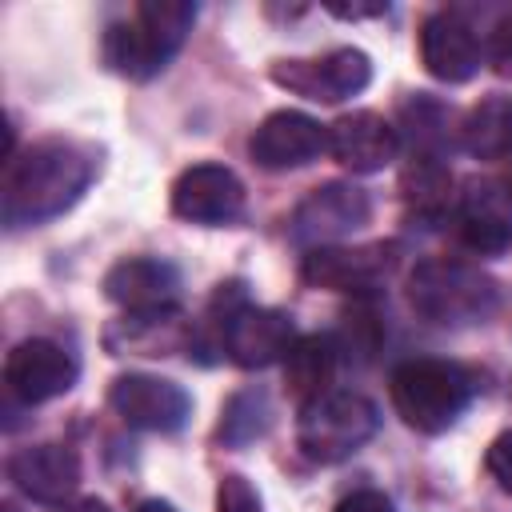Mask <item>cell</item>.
Here are the masks:
<instances>
[{"label":"cell","mask_w":512,"mask_h":512,"mask_svg":"<svg viewBox=\"0 0 512 512\" xmlns=\"http://www.w3.org/2000/svg\"><path fill=\"white\" fill-rule=\"evenodd\" d=\"M96 176V152L76 140H40L8 156L4 172V224L28 228L68 212Z\"/></svg>","instance_id":"obj_1"},{"label":"cell","mask_w":512,"mask_h":512,"mask_svg":"<svg viewBox=\"0 0 512 512\" xmlns=\"http://www.w3.org/2000/svg\"><path fill=\"white\" fill-rule=\"evenodd\" d=\"M272 80L304 100L316 104H340L356 92L368 88L372 80V60L360 48H332L324 56H308V60H276L272 64Z\"/></svg>","instance_id":"obj_7"},{"label":"cell","mask_w":512,"mask_h":512,"mask_svg":"<svg viewBox=\"0 0 512 512\" xmlns=\"http://www.w3.org/2000/svg\"><path fill=\"white\" fill-rule=\"evenodd\" d=\"M472 388L476 384L460 364L432 360V356L404 360L392 372V404H396L400 420L428 436H436L460 420V412L472 400Z\"/></svg>","instance_id":"obj_5"},{"label":"cell","mask_w":512,"mask_h":512,"mask_svg":"<svg viewBox=\"0 0 512 512\" xmlns=\"http://www.w3.org/2000/svg\"><path fill=\"white\" fill-rule=\"evenodd\" d=\"M460 148L476 160L512 156V96H488L460 120Z\"/></svg>","instance_id":"obj_19"},{"label":"cell","mask_w":512,"mask_h":512,"mask_svg":"<svg viewBox=\"0 0 512 512\" xmlns=\"http://www.w3.org/2000/svg\"><path fill=\"white\" fill-rule=\"evenodd\" d=\"M64 512H108V504H104V500H96V496H88V500H76V504H68Z\"/></svg>","instance_id":"obj_28"},{"label":"cell","mask_w":512,"mask_h":512,"mask_svg":"<svg viewBox=\"0 0 512 512\" xmlns=\"http://www.w3.org/2000/svg\"><path fill=\"white\" fill-rule=\"evenodd\" d=\"M408 300L428 324L464 328L496 312V280L464 260H420L408 276Z\"/></svg>","instance_id":"obj_4"},{"label":"cell","mask_w":512,"mask_h":512,"mask_svg":"<svg viewBox=\"0 0 512 512\" xmlns=\"http://www.w3.org/2000/svg\"><path fill=\"white\" fill-rule=\"evenodd\" d=\"M136 512H176V508H172L168 500H144V504H140Z\"/></svg>","instance_id":"obj_29"},{"label":"cell","mask_w":512,"mask_h":512,"mask_svg":"<svg viewBox=\"0 0 512 512\" xmlns=\"http://www.w3.org/2000/svg\"><path fill=\"white\" fill-rule=\"evenodd\" d=\"M216 512H264V504H260V492L244 476L228 472L216 488Z\"/></svg>","instance_id":"obj_23"},{"label":"cell","mask_w":512,"mask_h":512,"mask_svg":"<svg viewBox=\"0 0 512 512\" xmlns=\"http://www.w3.org/2000/svg\"><path fill=\"white\" fill-rule=\"evenodd\" d=\"M332 16H344V20H360V16H380L388 12V4H328Z\"/></svg>","instance_id":"obj_27"},{"label":"cell","mask_w":512,"mask_h":512,"mask_svg":"<svg viewBox=\"0 0 512 512\" xmlns=\"http://www.w3.org/2000/svg\"><path fill=\"white\" fill-rule=\"evenodd\" d=\"M172 212L188 224L224 228L244 212V184L224 164H192L172 184Z\"/></svg>","instance_id":"obj_12"},{"label":"cell","mask_w":512,"mask_h":512,"mask_svg":"<svg viewBox=\"0 0 512 512\" xmlns=\"http://www.w3.org/2000/svg\"><path fill=\"white\" fill-rule=\"evenodd\" d=\"M328 152L348 172H380L400 152V132L380 112H348L328 124Z\"/></svg>","instance_id":"obj_18"},{"label":"cell","mask_w":512,"mask_h":512,"mask_svg":"<svg viewBox=\"0 0 512 512\" xmlns=\"http://www.w3.org/2000/svg\"><path fill=\"white\" fill-rule=\"evenodd\" d=\"M104 296L124 312H168L180 296V272L160 256H128L104 272Z\"/></svg>","instance_id":"obj_16"},{"label":"cell","mask_w":512,"mask_h":512,"mask_svg":"<svg viewBox=\"0 0 512 512\" xmlns=\"http://www.w3.org/2000/svg\"><path fill=\"white\" fill-rule=\"evenodd\" d=\"M8 480L36 504H64L80 484V460L68 444H32L8 456Z\"/></svg>","instance_id":"obj_17"},{"label":"cell","mask_w":512,"mask_h":512,"mask_svg":"<svg viewBox=\"0 0 512 512\" xmlns=\"http://www.w3.org/2000/svg\"><path fill=\"white\" fill-rule=\"evenodd\" d=\"M484 60H488L500 76H508V80H512V16H504V20L492 28L488 48H484Z\"/></svg>","instance_id":"obj_24"},{"label":"cell","mask_w":512,"mask_h":512,"mask_svg":"<svg viewBox=\"0 0 512 512\" xmlns=\"http://www.w3.org/2000/svg\"><path fill=\"white\" fill-rule=\"evenodd\" d=\"M400 188H404V200L420 216H436L448 204L452 176H448V168L440 164L436 152H412V160H408V168L400 176Z\"/></svg>","instance_id":"obj_21"},{"label":"cell","mask_w":512,"mask_h":512,"mask_svg":"<svg viewBox=\"0 0 512 512\" xmlns=\"http://www.w3.org/2000/svg\"><path fill=\"white\" fill-rule=\"evenodd\" d=\"M396 264V248L392 244H356V248H312L300 264L304 280L328 292H352V296H368L376 292L388 272Z\"/></svg>","instance_id":"obj_11"},{"label":"cell","mask_w":512,"mask_h":512,"mask_svg":"<svg viewBox=\"0 0 512 512\" xmlns=\"http://www.w3.org/2000/svg\"><path fill=\"white\" fill-rule=\"evenodd\" d=\"M248 152L268 172L304 168V164L320 160V152H328V124L312 120L308 112L280 108L260 120V128L248 140Z\"/></svg>","instance_id":"obj_13"},{"label":"cell","mask_w":512,"mask_h":512,"mask_svg":"<svg viewBox=\"0 0 512 512\" xmlns=\"http://www.w3.org/2000/svg\"><path fill=\"white\" fill-rule=\"evenodd\" d=\"M456 236L476 256L512 248V188L500 180H472L456 200Z\"/></svg>","instance_id":"obj_14"},{"label":"cell","mask_w":512,"mask_h":512,"mask_svg":"<svg viewBox=\"0 0 512 512\" xmlns=\"http://www.w3.org/2000/svg\"><path fill=\"white\" fill-rule=\"evenodd\" d=\"M420 60L444 84H464L484 64V44L476 28L456 12H432L420 28Z\"/></svg>","instance_id":"obj_15"},{"label":"cell","mask_w":512,"mask_h":512,"mask_svg":"<svg viewBox=\"0 0 512 512\" xmlns=\"http://www.w3.org/2000/svg\"><path fill=\"white\" fill-rule=\"evenodd\" d=\"M192 24H196V4H188V0H144V4L132 8L128 20L108 24L104 60H108L112 72H120L128 80H152L184 48Z\"/></svg>","instance_id":"obj_2"},{"label":"cell","mask_w":512,"mask_h":512,"mask_svg":"<svg viewBox=\"0 0 512 512\" xmlns=\"http://www.w3.org/2000/svg\"><path fill=\"white\" fill-rule=\"evenodd\" d=\"M212 324H216V344L220 352L240 364V368H268L280 364L292 344H296V328L292 316H284L280 308H260L248 300L244 284H220L212 296Z\"/></svg>","instance_id":"obj_3"},{"label":"cell","mask_w":512,"mask_h":512,"mask_svg":"<svg viewBox=\"0 0 512 512\" xmlns=\"http://www.w3.org/2000/svg\"><path fill=\"white\" fill-rule=\"evenodd\" d=\"M108 404L124 424L144 432H176L192 412V400L176 380L148 376V372L116 376L108 388Z\"/></svg>","instance_id":"obj_9"},{"label":"cell","mask_w":512,"mask_h":512,"mask_svg":"<svg viewBox=\"0 0 512 512\" xmlns=\"http://www.w3.org/2000/svg\"><path fill=\"white\" fill-rule=\"evenodd\" d=\"M268 428V400L260 392H240L228 400L224 420H220V440L224 444H248Z\"/></svg>","instance_id":"obj_22"},{"label":"cell","mask_w":512,"mask_h":512,"mask_svg":"<svg viewBox=\"0 0 512 512\" xmlns=\"http://www.w3.org/2000/svg\"><path fill=\"white\" fill-rule=\"evenodd\" d=\"M4 512H12V508H4Z\"/></svg>","instance_id":"obj_30"},{"label":"cell","mask_w":512,"mask_h":512,"mask_svg":"<svg viewBox=\"0 0 512 512\" xmlns=\"http://www.w3.org/2000/svg\"><path fill=\"white\" fill-rule=\"evenodd\" d=\"M336 512H396V508H392V500H388L384 492H372V488H364V492H352V496H344V500L336 504Z\"/></svg>","instance_id":"obj_26"},{"label":"cell","mask_w":512,"mask_h":512,"mask_svg":"<svg viewBox=\"0 0 512 512\" xmlns=\"http://www.w3.org/2000/svg\"><path fill=\"white\" fill-rule=\"evenodd\" d=\"M380 428V412L360 392L328 388L324 396L300 404L296 420V448L312 464H340L356 448H364Z\"/></svg>","instance_id":"obj_6"},{"label":"cell","mask_w":512,"mask_h":512,"mask_svg":"<svg viewBox=\"0 0 512 512\" xmlns=\"http://www.w3.org/2000/svg\"><path fill=\"white\" fill-rule=\"evenodd\" d=\"M336 352L340 348L328 336H300L292 344V352L284 356V384L300 404L328 392L332 372H336Z\"/></svg>","instance_id":"obj_20"},{"label":"cell","mask_w":512,"mask_h":512,"mask_svg":"<svg viewBox=\"0 0 512 512\" xmlns=\"http://www.w3.org/2000/svg\"><path fill=\"white\" fill-rule=\"evenodd\" d=\"M80 376V364L56 340H20L4 360V384L20 404H44L64 396Z\"/></svg>","instance_id":"obj_10"},{"label":"cell","mask_w":512,"mask_h":512,"mask_svg":"<svg viewBox=\"0 0 512 512\" xmlns=\"http://www.w3.org/2000/svg\"><path fill=\"white\" fill-rule=\"evenodd\" d=\"M368 216H372V204H368L364 188H356L348 180H328L296 204L288 232L296 244H304L312 252V248H332L336 240L352 236L356 228L368 224Z\"/></svg>","instance_id":"obj_8"},{"label":"cell","mask_w":512,"mask_h":512,"mask_svg":"<svg viewBox=\"0 0 512 512\" xmlns=\"http://www.w3.org/2000/svg\"><path fill=\"white\" fill-rule=\"evenodd\" d=\"M484 464H488L492 480H496L504 492H512V432H500V436L488 444Z\"/></svg>","instance_id":"obj_25"}]
</instances>
